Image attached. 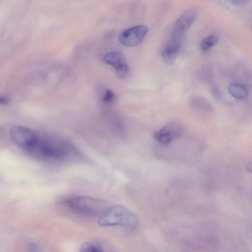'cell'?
<instances>
[{"instance_id":"6da1fadb","label":"cell","mask_w":252,"mask_h":252,"mask_svg":"<svg viewBox=\"0 0 252 252\" xmlns=\"http://www.w3.org/2000/svg\"><path fill=\"white\" fill-rule=\"evenodd\" d=\"M32 157L46 161L62 162L77 156V149L67 141L36 134L24 150Z\"/></svg>"},{"instance_id":"7a4b0ae2","label":"cell","mask_w":252,"mask_h":252,"mask_svg":"<svg viewBox=\"0 0 252 252\" xmlns=\"http://www.w3.org/2000/svg\"><path fill=\"white\" fill-rule=\"evenodd\" d=\"M61 203L70 211L82 216L101 215L106 209L104 201L87 196H73L63 198Z\"/></svg>"},{"instance_id":"3957f363","label":"cell","mask_w":252,"mask_h":252,"mask_svg":"<svg viewBox=\"0 0 252 252\" xmlns=\"http://www.w3.org/2000/svg\"><path fill=\"white\" fill-rule=\"evenodd\" d=\"M137 221L136 216L126 207L116 205L107 208L100 215L98 224L102 226L122 225L133 226Z\"/></svg>"},{"instance_id":"277c9868","label":"cell","mask_w":252,"mask_h":252,"mask_svg":"<svg viewBox=\"0 0 252 252\" xmlns=\"http://www.w3.org/2000/svg\"><path fill=\"white\" fill-rule=\"evenodd\" d=\"M183 133V127L180 123L170 122L155 132L154 139L162 145L168 144L180 137Z\"/></svg>"},{"instance_id":"5b68a950","label":"cell","mask_w":252,"mask_h":252,"mask_svg":"<svg viewBox=\"0 0 252 252\" xmlns=\"http://www.w3.org/2000/svg\"><path fill=\"white\" fill-rule=\"evenodd\" d=\"M148 29L145 25H137L123 30L119 34V40L123 45L133 47L139 44L147 33Z\"/></svg>"},{"instance_id":"8992f818","label":"cell","mask_w":252,"mask_h":252,"mask_svg":"<svg viewBox=\"0 0 252 252\" xmlns=\"http://www.w3.org/2000/svg\"><path fill=\"white\" fill-rule=\"evenodd\" d=\"M103 61L112 66L120 77H125L128 71V67L125 55L120 52H109L102 56Z\"/></svg>"},{"instance_id":"52a82bcc","label":"cell","mask_w":252,"mask_h":252,"mask_svg":"<svg viewBox=\"0 0 252 252\" xmlns=\"http://www.w3.org/2000/svg\"><path fill=\"white\" fill-rule=\"evenodd\" d=\"M36 134L30 128L21 126H15L10 130L11 139L23 150L31 143Z\"/></svg>"},{"instance_id":"ba28073f","label":"cell","mask_w":252,"mask_h":252,"mask_svg":"<svg viewBox=\"0 0 252 252\" xmlns=\"http://www.w3.org/2000/svg\"><path fill=\"white\" fill-rule=\"evenodd\" d=\"M196 16L197 12L194 9H189L184 12L174 24L172 36L181 37L191 26Z\"/></svg>"},{"instance_id":"9c48e42d","label":"cell","mask_w":252,"mask_h":252,"mask_svg":"<svg viewBox=\"0 0 252 252\" xmlns=\"http://www.w3.org/2000/svg\"><path fill=\"white\" fill-rule=\"evenodd\" d=\"M180 37H173L167 43L162 54L161 58L165 63L172 65L176 61L181 48Z\"/></svg>"},{"instance_id":"30bf717a","label":"cell","mask_w":252,"mask_h":252,"mask_svg":"<svg viewBox=\"0 0 252 252\" xmlns=\"http://www.w3.org/2000/svg\"><path fill=\"white\" fill-rule=\"evenodd\" d=\"M189 103L192 107L198 109L208 112L213 110V107L210 102L200 96H191L189 99Z\"/></svg>"},{"instance_id":"8fae6325","label":"cell","mask_w":252,"mask_h":252,"mask_svg":"<svg viewBox=\"0 0 252 252\" xmlns=\"http://www.w3.org/2000/svg\"><path fill=\"white\" fill-rule=\"evenodd\" d=\"M228 92L232 96L238 99H243L248 95L246 88L240 83H234L229 85Z\"/></svg>"},{"instance_id":"7c38bea8","label":"cell","mask_w":252,"mask_h":252,"mask_svg":"<svg viewBox=\"0 0 252 252\" xmlns=\"http://www.w3.org/2000/svg\"><path fill=\"white\" fill-rule=\"evenodd\" d=\"M218 38L215 35H210L204 38L201 41L200 47L203 51H208L218 42Z\"/></svg>"},{"instance_id":"4fadbf2b","label":"cell","mask_w":252,"mask_h":252,"mask_svg":"<svg viewBox=\"0 0 252 252\" xmlns=\"http://www.w3.org/2000/svg\"><path fill=\"white\" fill-rule=\"evenodd\" d=\"M114 93L110 90H106L103 97V101L107 103H112L115 100Z\"/></svg>"},{"instance_id":"5bb4252c","label":"cell","mask_w":252,"mask_h":252,"mask_svg":"<svg viewBox=\"0 0 252 252\" xmlns=\"http://www.w3.org/2000/svg\"><path fill=\"white\" fill-rule=\"evenodd\" d=\"M94 247L93 244L85 242L81 245L79 252H93Z\"/></svg>"},{"instance_id":"9a60e30c","label":"cell","mask_w":252,"mask_h":252,"mask_svg":"<svg viewBox=\"0 0 252 252\" xmlns=\"http://www.w3.org/2000/svg\"><path fill=\"white\" fill-rule=\"evenodd\" d=\"M232 3L236 5H241L245 4L248 2L246 0H232L231 1Z\"/></svg>"},{"instance_id":"2e32d148","label":"cell","mask_w":252,"mask_h":252,"mask_svg":"<svg viewBox=\"0 0 252 252\" xmlns=\"http://www.w3.org/2000/svg\"><path fill=\"white\" fill-rule=\"evenodd\" d=\"M30 252H38L37 246L34 244L31 243L29 247Z\"/></svg>"},{"instance_id":"e0dca14e","label":"cell","mask_w":252,"mask_h":252,"mask_svg":"<svg viewBox=\"0 0 252 252\" xmlns=\"http://www.w3.org/2000/svg\"><path fill=\"white\" fill-rule=\"evenodd\" d=\"M246 168L247 171L250 172V173L252 174V161L249 162Z\"/></svg>"},{"instance_id":"ac0fdd59","label":"cell","mask_w":252,"mask_h":252,"mask_svg":"<svg viewBox=\"0 0 252 252\" xmlns=\"http://www.w3.org/2000/svg\"><path fill=\"white\" fill-rule=\"evenodd\" d=\"M93 252H103L99 247H98L95 245H94Z\"/></svg>"}]
</instances>
